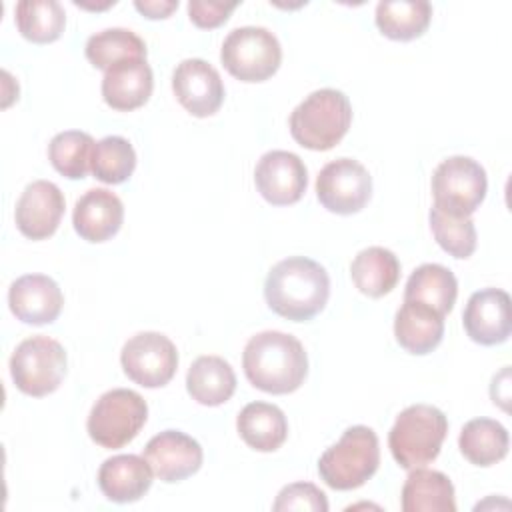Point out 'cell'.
Wrapping results in <instances>:
<instances>
[{
	"instance_id": "1",
	"label": "cell",
	"mask_w": 512,
	"mask_h": 512,
	"mask_svg": "<svg viewBox=\"0 0 512 512\" xmlns=\"http://www.w3.org/2000/svg\"><path fill=\"white\" fill-rule=\"evenodd\" d=\"M330 296V278L322 264L306 256H290L274 264L264 282V298L272 312L292 322L320 314Z\"/></svg>"
},
{
	"instance_id": "16",
	"label": "cell",
	"mask_w": 512,
	"mask_h": 512,
	"mask_svg": "<svg viewBox=\"0 0 512 512\" xmlns=\"http://www.w3.org/2000/svg\"><path fill=\"white\" fill-rule=\"evenodd\" d=\"M462 324L470 340L482 346H496L508 340L512 332L510 296L500 288L474 292L464 308Z\"/></svg>"
},
{
	"instance_id": "27",
	"label": "cell",
	"mask_w": 512,
	"mask_h": 512,
	"mask_svg": "<svg viewBox=\"0 0 512 512\" xmlns=\"http://www.w3.org/2000/svg\"><path fill=\"white\" fill-rule=\"evenodd\" d=\"M508 430L492 418H474L458 436L462 456L474 466H492L508 454Z\"/></svg>"
},
{
	"instance_id": "5",
	"label": "cell",
	"mask_w": 512,
	"mask_h": 512,
	"mask_svg": "<svg viewBox=\"0 0 512 512\" xmlns=\"http://www.w3.org/2000/svg\"><path fill=\"white\" fill-rule=\"evenodd\" d=\"M378 436L368 426H350L340 440L324 450L318 460V474L334 490H354L364 486L378 470Z\"/></svg>"
},
{
	"instance_id": "30",
	"label": "cell",
	"mask_w": 512,
	"mask_h": 512,
	"mask_svg": "<svg viewBox=\"0 0 512 512\" xmlns=\"http://www.w3.org/2000/svg\"><path fill=\"white\" fill-rule=\"evenodd\" d=\"M86 58L106 72L124 60H146V44L128 28H106L88 38Z\"/></svg>"
},
{
	"instance_id": "8",
	"label": "cell",
	"mask_w": 512,
	"mask_h": 512,
	"mask_svg": "<svg viewBox=\"0 0 512 512\" xmlns=\"http://www.w3.org/2000/svg\"><path fill=\"white\" fill-rule=\"evenodd\" d=\"M224 68L242 82H264L282 62L278 38L262 26L234 28L220 48Z\"/></svg>"
},
{
	"instance_id": "14",
	"label": "cell",
	"mask_w": 512,
	"mask_h": 512,
	"mask_svg": "<svg viewBox=\"0 0 512 512\" xmlns=\"http://www.w3.org/2000/svg\"><path fill=\"white\" fill-rule=\"evenodd\" d=\"M144 458L154 476L166 484L186 480L202 466V446L180 430H164L152 436L144 448Z\"/></svg>"
},
{
	"instance_id": "26",
	"label": "cell",
	"mask_w": 512,
	"mask_h": 512,
	"mask_svg": "<svg viewBox=\"0 0 512 512\" xmlns=\"http://www.w3.org/2000/svg\"><path fill=\"white\" fill-rule=\"evenodd\" d=\"M458 296L456 276L442 264H422L418 266L404 288V300H414L428 304L438 314L446 316Z\"/></svg>"
},
{
	"instance_id": "35",
	"label": "cell",
	"mask_w": 512,
	"mask_h": 512,
	"mask_svg": "<svg viewBox=\"0 0 512 512\" xmlns=\"http://www.w3.org/2000/svg\"><path fill=\"white\" fill-rule=\"evenodd\" d=\"M238 2H206V0H190L188 16L198 28H218L228 20Z\"/></svg>"
},
{
	"instance_id": "13",
	"label": "cell",
	"mask_w": 512,
	"mask_h": 512,
	"mask_svg": "<svg viewBox=\"0 0 512 512\" xmlns=\"http://www.w3.org/2000/svg\"><path fill=\"white\" fill-rule=\"evenodd\" d=\"M178 102L196 118L212 116L224 102V84L218 70L202 58L182 60L172 74Z\"/></svg>"
},
{
	"instance_id": "34",
	"label": "cell",
	"mask_w": 512,
	"mask_h": 512,
	"mask_svg": "<svg viewBox=\"0 0 512 512\" xmlns=\"http://www.w3.org/2000/svg\"><path fill=\"white\" fill-rule=\"evenodd\" d=\"M276 512H288V510H310V512H326L328 510V500L326 494L310 484V482H294L284 486L276 502L272 504Z\"/></svg>"
},
{
	"instance_id": "21",
	"label": "cell",
	"mask_w": 512,
	"mask_h": 512,
	"mask_svg": "<svg viewBox=\"0 0 512 512\" xmlns=\"http://www.w3.org/2000/svg\"><path fill=\"white\" fill-rule=\"evenodd\" d=\"M396 342L410 354L432 352L444 336V316L422 302L404 300L394 316Z\"/></svg>"
},
{
	"instance_id": "2",
	"label": "cell",
	"mask_w": 512,
	"mask_h": 512,
	"mask_svg": "<svg viewBox=\"0 0 512 512\" xmlns=\"http://www.w3.org/2000/svg\"><path fill=\"white\" fill-rule=\"evenodd\" d=\"M242 368L254 388L268 394H290L304 384L308 356L292 334L264 330L246 342Z\"/></svg>"
},
{
	"instance_id": "32",
	"label": "cell",
	"mask_w": 512,
	"mask_h": 512,
	"mask_svg": "<svg viewBox=\"0 0 512 512\" xmlns=\"http://www.w3.org/2000/svg\"><path fill=\"white\" fill-rule=\"evenodd\" d=\"M136 168V152L122 136H106L96 142L90 160V172L104 184L126 182Z\"/></svg>"
},
{
	"instance_id": "36",
	"label": "cell",
	"mask_w": 512,
	"mask_h": 512,
	"mask_svg": "<svg viewBox=\"0 0 512 512\" xmlns=\"http://www.w3.org/2000/svg\"><path fill=\"white\" fill-rule=\"evenodd\" d=\"M134 6L146 18L158 20V18H168L178 8V0H144V2L136 0Z\"/></svg>"
},
{
	"instance_id": "33",
	"label": "cell",
	"mask_w": 512,
	"mask_h": 512,
	"mask_svg": "<svg viewBox=\"0 0 512 512\" xmlns=\"http://www.w3.org/2000/svg\"><path fill=\"white\" fill-rule=\"evenodd\" d=\"M430 228L444 252L454 258H468L476 250V228L470 216H452L440 208H430Z\"/></svg>"
},
{
	"instance_id": "23",
	"label": "cell",
	"mask_w": 512,
	"mask_h": 512,
	"mask_svg": "<svg viewBox=\"0 0 512 512\" xmlns=\"http://www.w3.org/2000/svg\"><path fill=\"white\" fill-rule=\"evenodd\" d=\"M404 512H456L454 486L438 470L412 468L402 486Z\"/></svg>"
},
{
	"instance_id": "29",
	"label": "cell",
	"mask_w": 512,
	"mask_h": 512,
	"mask_svg": "<svg viewBox=\"0 0 512 512\" xmlns=\"http://www.w3.org/2000/svg\"><path fill=\"white\" fill-rule=\"evenodd\" d=\"M14 14L18 32L34 44L58 40L66 26V12L56 0H20Z\"/></svg>"
},
{
	"instance_id": "22",
	"label": "cell",
	"mask_w": 512,
	"mask_h": 512,
	"mask_svg": "<svg viewBox=\"0 0 512 512\" xmlns=\"http://www.w3.org/2000/svg\"><path fill=\"white\" fill-rule=\"evenodd\" d=\"M236 428L240 438L258 452L278 450L288 436L284 412L268 402L246 404L236 418Z\"/></svg>"
},
{
	"instance_id": "7",
	"label": "cell",
	"mask_w": 512,
	"mask_h": 512,
	"mask_svg": "<svg viewBox=\"0 0 512 512\" xmlns=\"http://www.w3.org/2000/svg\"><path fill=\"white\" fill-rule=\"evenodd\" d=\"M64 346L44 334L22 340L10 356V376L16 388L28 396H48L66 376Z\"/></svg>"
},
{
	"instance_id": "31",
	"label": "cell",
	"mask_w": 512,
	"mask_h": 512,
	"mask_svg": "<svg viewBox=\"0 0 512 512\" xmlns=\"http://www.w3.org/2000/svg\"><path fill=\"white\" fill-rule=\"evenodd\" d=\"M94 146L96 142L88 132L66 130L50 140L48 158L56 172H60L64 178L80 180L90 170Z\"/></svg>"
},
{
	"instance_id": "18",
	"label": "cell",
	"mask_w": 512,
	"mask_h": 512,
	"mask_svg": "<svg viewBox=\"0 0 512 512\" xmlns=\"http://www.w3.org/2000/svg\"><path fill=\"white\" fill-rule=\"evenodd\" d=\"M124 222V204L122 200L106 190L92 188L82 194L72 212V224L80 238L88 242H106L110 240Z\"/></svg>"
},
{
	"instance_id": "20",
	"label": "cell",
	"mask_w": 512,
	"mask_h": 512,
	"mask_svg": "<svg viewBox=\"0 0 512 512\" xmlns=\"http://www.w3.org/2000/svg\"><path fill=\"white\" fill-rule=\"evenodd\" d=\"M152 468L146 458L136 454H118L102 462L98 486L102 494L116 504L140 500L152 486Z\"/></svg>"
},
{
	"instance_id": "28",
	"label": "cell",
	"mask_w": 512,
	"mask_h": 512,
	"mask_svg": "<svg viewBox=\"0 0 512 512\" xmlns=\"http://www.w3.org/2000/svg\"><path fill=\"white\" fill-rule=\"evenodd\" d=\"M430 20L432 6L424 0H382L376 6V26L390 40H414L426 32Z\"/></svg>"
},
{
	"instance_id": "4",
	"label": "cell",
	"mask_w": 512,
	"mask_h": 512,
	"mask_svg": "<svg viewBox=\"0 0 512 512\" xmlns=\"http://www.w3.org/2000/svg\"><path fill=\"white\" fill-rule=\"evenodd\" d=\"M446 434L448 420L440 408L412 404L396 416L388 434V446L398 466L412 470L436 460Z\"/></svg>"
},
{
	"instance_id": "6",
	"label": "cell",
	"mask_w": 512,
	"mask_h": 512,
	"mask_svg": "<svg viewBox=\"0 0 512 512\" xmlns=\"http://www.w3.org/2000/svg\"><path fill=\"white\" fill-rule=\"evenodd\" d=\"M148 418L146 400L128 388L104 392L88 414V434L102 448H122L132 442Z\"/></svg>"
},
{
	"instance_id": "10",
	"label": "cell",
	"mask_w": 512,
	"mask_h": 512,
	"mask_svg": "<svg viewBox=\"0 0 512 512\" xmlns=\"http://www.w3.org/2000/svg\"><path fill=\"white\" fill-rule=\"evenodd\" d=\"M124 374L144 386H166L178 368V352L174 342L160 332H138L132 336L120 352Z\"/></svg>"
},
{
	"instance_id": "3",
	"label": "cell",
	"mask_w": 512,
	"mask_h": 512,
	"mask_svg": "<svg viewBox=\"0 0 512 512\" xmlns=\"http://www.w3.org/2000/svg\"><path fill=\"white\" fill-rule=\"evenodd\" d=\"M352 106L344 92L320 88L308 94L290 114L292 138L308 150H330L348 132Z\"/></svg>"
},
{
	"instance_id": "15",
	"label": "cell",
	"mask_w": 512,
	"mask_h": 512,
	"mask_svg": "<svg viewBox=\"0 0 512 512\" xmlns=\"http://www.w3.org/2000/svg\"><path fill=\"white\" fill-rule=\"evenodd\" d=\"M64 208V194L54 182L34 180L16 202V228L30 240H44L58 230Z\"/></svg>"
},
{
	"instance_id": "17",
	"label": "cell",
	"mask_w": 512,
	"mask_h": 512,
	"mask_svg": "<svg viewBox=\"0 0 512 512\" xmlns=\"http://www.w3.org/2000/svg\"><path fill=\"white\" fill-rule=\"evenodd\" d=\"M62 304L60 286L46 274H24L8 290V306L24 324L44 326L54 322L62 312Z\"/></svg>"
},
{
	"instance_id": "25",
	"label": "cell",
	"mask_w": 512,
	"mask_h": 512,
	"mask_svg": "<svg viewBox=\"0 0 512 512\" xmlns=\"http://www.w3.org/2000/svg\"><path fill=\"white\" fill-rule=\"evenodd\" d=\"M350 276L362 294L380 298L396 288L400 278V262L388 248L368 246L354 256Z\"/></svg>"
},
{
	"instance_id": "19",
	"label": "cell",
	"mask_w": 512,
	"mask_h": 512,
	"mask_svg": "<svg viewBox=\"0 0 512 512\" xmlns=\"http://www.w3.org/2000/svg\"><path fill=\"white\" fill-rule=\"evenodd\" d=\"M154 88L152 68L146 60H124L104 72L102 98L120 112H130L148 102Z\"/></svg>"
},
{
	"instance_id": "12",
	"label": "cell",
	"mask_w": 512,
	"mask_h": 512,
	"mask_svg": "<svg viewBox=\"0 0 512 512\" xmlns=\"http://www.w3.org/2000/svg\"><path fill=\"white\" fill-rule=\"evenodd\" d=\"M258 192L272 206H288L302 198L308 186V170L302 158L288 150L266 152L254 170Z\"/></svg>"
},
{
	"instance_id": "24",
	"label": "cell",
	"mask_w": 512,
	"mask_h": 512,
	"mask_svg": "<svg viewBox=\"0 0 512 512\" xmlns=\"http://www.w3.org/2000/svg\"><path fill=\"white\" fill-rule=\"evenodd\" d=\"M186 390L202 406H220L236 390V374L220 356H200L186 374Z\"/></svg>"
},
{
	"instance_id": "11",
	"label": "cell",
	"mask_w": 512,
	"mask_h": 512,
	"mask_svg": "<svg viewBox=\"0 0 512 512\" xmlns=\"http://www.w3.org/2000/svg\"><path fill=\"white\" fill-rule=\"evenodd\" d=\"M316 196L334 214H356L372 196V176L358 160H332L316 178Z\"/></svg>"
},
{
	"instance_id": "9",
	"label": "cell",
	"mask_w": 512,
	"mask_h": 512,
	"mask_svg": "<svg viewBox=\"0 0 512 512\" xmlns=\"http://www.w3.org/2000/svg\"><path fill=\"white\" fill-rule=\"evenodd\" d=\"M486 190V170L470 156H450L432 174L434 206L452 216H472Z\"/></svg>"
}]
</instances>
